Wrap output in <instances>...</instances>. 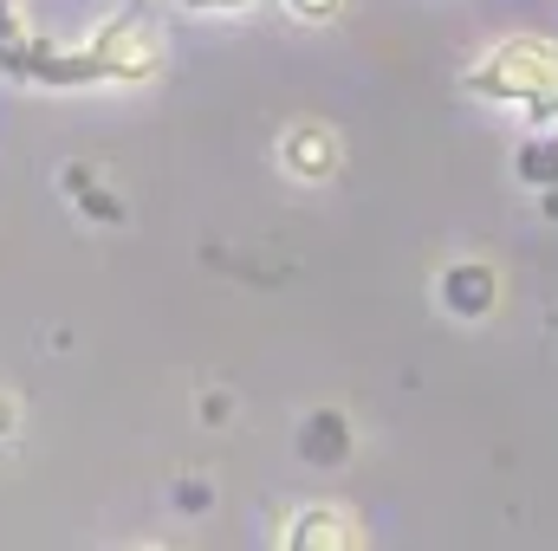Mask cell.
Segmentation results:
<instances>
[{"label": "cell", "mask_w": 558, "mask_h": 551, "mask_svg": "<svg viewBox=\"0 0 558 551\" xmlns=\"http://www.w3.org/2000/svg\"><path fill=\"white\" fill-rule=\"evenodd\" d=\"M435 298H441L448 318L481 325V318L500 311V273L487 260H454V267H441V279H435Z\"/></svg>", "instance_id": "obj_3"}, {"label": "cell", "mask_w": 558, "mask_h": 551, "mask_svg": "<svg viewBox=\"0 0 558 551\" xmlns=\"http://www.w3.org/2000/svg\"><path fill=\"white\" fill-rule=\"evenodd\" d=\"M338 156H344V143L331 137L325 124H292V131L279 137V162H286V175H299V182L338 175Z\"/></svg>", "instance_id": "obj_4"}, {"label": "cell", "mask_w": 558, "mask_h": 551, "mask_svg": "<svg viewBox=\"0 0 558 551\" xmlns=\"http://www.w3.org/2000/svg\"><path fill=\"white\" fill-rule=\"evenodd\" d=\"M351 546H364V526L338 506H305L286 526V551H351Z\"/></svg>", "instance_id": "obj_5"}, {"label": "cell", "mask_w": 558, "mask_h": 551, "mask_svg": "<svg viewBox=\"0 0 558 551\" xmlns=\"http://www.w3.org/2000/svg\"><path fill=\"white\" fill-rule=\"evenodd\" d=\"M286 13L318 26V20H338V13H344V0H286Z\"/></svg>", "instance_id": "obj_8"}, {"label": "cell", "mask_w": 558, "mask_h": 551, "mask_svg": "<svg viewBox=\"0 0 558 551\" xmlns=\"http://www.w3.org/2000/svg\"><path fill=\"white\" fill-rule=\"evenodd\" d=\"M520 182H533V188H553L558 182V143L553 137H533L520 149Z\"/></svg>", "instance_id": "obj_7"}, {"label": "cell", "mask_w": 558, "mask_h": 551, "mask_svg": "<svg viewBox=\"0 0 558 551\" xmlns=\"http://www.w3.org/2000/svg\"><path fill=\"white\" fill-rule=\"evenodd\" d=\"M461 91L487 98V105H520L533 124H553L558 118V39L513 33V39L487 46V59H474L461 72Z\"/></svg>", "instance_id": "obj_2"}, {"label": "cell", "mask_w": 558, "mask_h": 551, "mask_svg": "<svg viewBox=\"0 0 558 551\" xmlns=\"http://www.w3.org/2000/svg\"><path fill=\"white\" fill-rule=\"evenodd\" d=\"M189 13H234V7H247V0H182Z\"/></svg>", "instance_id": "obj_9"}, {"label": "cell", "mask_w": 558, "mask_h": 551, "mask_svg": "<svg viewBox=\"0 0 558 551\" xmlns=\"http://www.w3.org/2000/svg\"><path fill=\"white\" fill-rule=\"evenodd\" d=\"M299 454H305L312 467H338V461L351 454V421H344L338 409L305 415V428H299Z\"/></svg>", "instance_id": "obj_6"}, {"label": "cell", "mask_w": 558, "mask_h": 551, "mask_svg": "<svg viewBox=\"0 0 558 551\" xmlns=\"http://www.w3.org/2000/svg\"><path fill=\"white\" fill-rule=\"evenodd\" d=\"M539 195H546V215L558 221V182H553V188H539Z\"/></svg>", "instance_id": "obj_11"}, {"label": "cell", "mask_w": 558, "mask_h": 551, "mask_svg": "<svg viewBox=\"0 0 558 551\" xmlns=\"http://www.w3.org/2000/svg\"><path fill=\"white\" fill-rule=\"evenodd\" d=\"M0 434H13V403L0 396Z\"/></svg>", "instance_id": "obj_10"}, {"label": "cell", "mask_w": 558, "mask_h": 551, "mask_svg": "<svg viewBox=\"0 0 558 551\" xmlns=\"http://www.w3.org/2000/svg\"><path fill=\"white\" fill-rule=\"evenodd\" d=\"M156 52H162L156 26L137 7H124L78 46H52V39L0 46V72H13L26 85H46V91H92V85H137V78H149Z\"/></svg>", "instance_id": "obj_1"}]
</instances>
